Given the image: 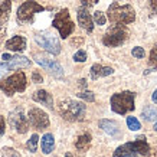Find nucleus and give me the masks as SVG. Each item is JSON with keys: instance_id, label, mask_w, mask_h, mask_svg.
I'll list each match as a JSON object with an SVG mask.
<instances>
[{"instance_id": "1", "label": "nucleus", "mask_w": 157, "mask_h": 157, "mask_svg": "<svg viewBox=\"0 0 157 157\" xmlns=\"http://www.w3.org/2000/svg\"><path fill=\"white\" fill-rule=\"evenodd\" d=\"M134 156H150V146L144 136H138L134 141L120 146L114 151V157H134Z\"/></svg>"}, {"instance_id": "2", "label": "nucleus", "mask_w": 157, "mask_h": 157, "mask_svg": "<svg viewBox=\"0 0 157 157\" xmlns=\"http://www.w3.org/2000/svg\"><path fill=\"white\" fill-rule=\"evenodd\" d=\"M108 20L114 25H130L136 20V12L131 5L120 6L117 2H113L108 7Z\"/></svg>"}, {"instance_id": "3", "label": "nucleus", "mask_w": 157, "mask_h": 157, "mask_svg": "<svg viewBox=\"0 0 157 157\" xmlns=\"http://www.w3.org/2000/svg\"><path fill=\"white\" fill-rule=\"evenodd\" d=\"M59 113L63 117V120L75 123V121H82L85 118L86 108L82 102H78L71 98H65L59 102Z\"/></svg>"}, {"instance_id": "4", "label": "nucleus", "mask_w": 157, "mask_h": 157, "mask_svg": "<svg viewBox=\"0 0 157 157\" xmlns=\"http://www.w3.org/2000/svg\"><path fill=\"white\" fill-rule=\"evenodd\" d=\"M134 98L136 94L131 91H123V92H117L111 97V109L115 114L124 115L128 111H134L136 105H134Z\"/></svg>"}, {"instance_id": "5", "label": "nucleus", "mask_w": 157, "mask_h": 157, "mask_svg": "<svg viewBox=\"0 0 157 157\" xmlns=\"http://www.w3.org/2000/svg\"><path fill=\"white\" fill-rule=\"evenodd\" d=\"M26 85H28V81H26L25 72H16L0 82V90L6 95L12 97L14 92H23L26 90Z\"/></svg>"}, {"instance_id": "6", "label": "nucleus", "mask_w": 157, "mask_h": 157, "mask_svg": "<svg viewBox=\"0 0 157 157\" xmlns=\"http://www.w3.org/2000/svg\"><path fill=\"white\" fill-rule=\"evenodd\" d=\"M128 38V29L125 28L124 25H114L105 32L104 38H102V43L105 46L109 48H115L123 45Z\"/></svg>"}, {"instance_id": "7", "label": "nucleus", "mask_w": 157, "mask_h": 157, "mask_svg": "<svg viewBox=\"0 0 157 157\" xmlns=\"http://www.w3.org/2000/svg\"><path fill=\"white\" fill-rule=\"evenodd\" d=\"M52 26L59 30V35H61L62 39H67L75 29V25H74V22L71 20V16H69V10H59L52 20Z\"/></svg>"}, {"instance_id": "8", "label": "nucleus", "mask_w": 157, "mask_h": 157, "mask_svg": "<svg viewBox=\"0 0 157 157\" xmlns=\"http://www.w3.org/2000/svg\"><path fill=\"white\" fill-rule=\"evenodd\" d=\"M45 7L40 6L39 3L33 2V0H28V2H25L22 5L19 6V9H17V22L19 23H30L32 20H33V16L36 13H40L43 12Z\"/></svg>"}, {"instance_id": "9", "label": "nucleus", "mask_w": 157, "mask_h": 157, "mask_svg": "<svg viewBox=\"0 0 157 157\" xmlns=\"http://www.w3.org/2000/svg\"><path fill=\"white\" fill-rule=\"evenodd\" d=\"M35 40L40 48H43L46 52L52 53V55H59L61 53V43L58 40V38H55L51 33H35Z\"/></svg>"}, {"instance_id": "10", "label": "nucleus", "mask_w": 157, "mask_h": 157, "mask_svg": "<svg viewBox=\"0 0 157 157\" xmlns=\"http://www.w3.org/2000/svg\"><path fill=\"white\" fill-rule=\"evenodd\" d=\"M9 124L19 134L28 133L29 123H28V118L25 117V113H23V108H22V107L14 108L13 111L9 114Z\"/></svg>"}, {"instance_id": "11", "label": "nucleus", "mask_w": 157, "mask_h": 157, "mask_svg": "<svg viewBox=\"0 0 157 157\" xmlns=\"http://www.w3.org/2000/svg\"><path fill=\"white\" fill-rule=\"evenodd\" d=\"M28 117H29V123H30V125L35 127L36 130L48 128L49 124H51L48 114H46L45 111H42L40 108H32L30 111H29Z\"/></svg>"}, {"instance_id": "12", "label": "nucleus", "mask_w": 157, "mask_h": 157, "mask_svg": "<svg viewBox=\"0 0 157 157\" xmlns=\"http://www.w3.org/2000/svg\"><path fill=\"white\" fill-rule=\"evenodd\" d=\"M35 61L42 68H45L48 72H51L53 76H56V78H62L63 76V69H62V67L56 61L48 59V58H45V56H35Z\"/></svg>"}, {"instance_id": "13", "label": "nucleus", "mask_w": 157, "mask_h": 157, "mask_svg": "<svg viewBox=\"0 0 157 157\" xmlns=\"http://www.w3.org/2000/svg\"><path fill=\"white\" fill-rule=\"evenodd\" d=\"M76 17H78V23L84 30H86L88 33H91L94 30V20H92V16L88 13L86 7H79L78 12H76Z\"/></svg>"}, {"instance_id": "14", "label": "nucleus", "mask_w": 157, "mask_h": 157, "mask_svg": "<svg viewBox=\"0 0 157 157\" xmlns=\"http://www.w3.org/2000/svg\"><path fill=\"white\" fill-rule=\"evenodd\" d=\"M5 65L7 67V69H17V68H29L32 65V62L26 56L16 55V56H10L9 59L5 62Z\"/></svg>"}, {"instance_id": "15", "label": "nucleus", "mask_w": 157, "mask_h": 157, "mask_svg": "<svg viewBox=\"0 0 157 157\" xmlns=\"http://www.w3.org/2000/svg\"><path fill=\"white\" fill-rule=\"evenodd\" d=\"M100 128H102L107 134H109L111 137L120 138L121 137V131H120L118 124L113 121V120H100Z\"/></svg>"}, {"instance_id": "16", "label": "nucleus", "mask_w": 157, "mask_h": 157, "mask_svg": "<svg viewBox=\"0 0 157 157\" xmlns=\"http://www.w3.org/2000/svg\"><path fill=\"white\" fill-rule=\"evenodd\" d=\"M6 49L9 51H13V52H22L26 49V38L20 36V35H16L12 39H9L6 42Z\"/></svg>"}, {"instance_id": "17", "label": "nucleus", "mask_w": 157, "mask_h": 157, "mask_svg": "<svg viewBox=\"0 0 157 157\" xmlns=\"http://www.w3.org/2000/svg\"><path fill=\"white\" fill-rule=\"evenodd\" d=\"M32 100L36 101V102H40V104H43V105H46L48 108L53 109V98L48 91H45V90L35 91L33 95H32Z\"/></svg>"}, {"instance_id": "18", "label": "nucleus", "mask_w": 157, "mask_h": 157, "mask_svg": "<svg viewBox=\"0 0 157 157\" xmlns=\"http://www.w3.org/2000/svg\"><path fill=\"white\" fill-rule=\"evenodd\" d=\"M113 74H114V69L111 67H102L100 63H94L91 67V78L92 79H98V78L113 75Z\"/></svg>"}, {"instance_id": "19", "label": "nucleus", "mask_w": 157, "mask_h": 157, "mask_svg": "<svg viewBox=\"0 0 157 157\" xmlns=\"http://www.w3.org/2000/svg\"><path fill=\"white\" fill-rule=\"evenodd\" d=\"M10 9H12V2L10 0H2L0 2V25H5L9 20Z\"/></svg>"}, {"instance_id": "20", "label": "nucleus", "mask_w": 157, "mask_h": 157, "mask_svg": "<svg viewBox=\"0 0 157 157\" xmlns=\"http://www.w3.org/2000/svg\"><path fill=\"white\" fill-rule=\"evenodd\" d=\"M40 146H42V151L45 153V154H49V153L53 151V148H55V138H53L52 134H45L42 137V143H40Z\"/></svg>"}, {"instance_id": "21", "label": "nucleus", "mask_w": 157, "mask_h": 157, "mask_svg": "<svg viewBox=\"0 0 157 157\" xmlns=\"http://www.w3.org/2000/svg\"><path fill=\"white\" fill-rule=\"evenodd\" d=\"M91 146V134L85 133L79 136L78 140L75 141V148L76 150H79V151H86Z\"/></svg>"}, {"instance_id": "22", "label": "nucleus", "mask_w": 157, "mask_h": 157, "mask_svg": "<svg viewBox=\"0 0 157 157\" xmlns=\"http://www.w3.org/2000/svg\"><path fill=\"white\" fill-rule=\"evenodd\" d=\"M141 117H143V120H146V121H156L157 120V108L148 105V107H146V108L143 109Z\"/></svg>"}, {"instance_id": "23", "label": "nucleus", "mask_w": 157, "mask_h": 157, "mask_svg": "<svg viewBox=\"0 0 157 157\" xmlns=\"http://www.w3.org/2000/svg\"><path fill=\"white\" fill-rule=\"evenodd\" d=\"M38 141H39V136L38 134H33L32 137L28 140V143H26V147L30 153H35L38 150Z\"/></svg>"}, {"instance_id": "24", "label": "nucleus", "mask_w": 157, "mask_h": 157, "mask_svg": "<svg viewBox=\"0 0 157 157\" xmlns=\"http://www.w3.org/2000/svg\"><path fill=\"white\" fill-rule=\"evenodd\" d=\"M127 125L131 131H137V130L141 128V124L136 117H127Z\"/></svg>"}, {"instance_id": "25", "label": "nucleus", "mask_w": 157, "mask_h": 157, "mask_svg": "<svg viewBox=\"0 0 157 157\" xmlns=\"http://www.w3.org/2000/svg\"><path fill=\"white\" fill-rule=\"evenodd\" d=\"M0 157H22L19 153L12 147H3L0 151Z\"/></svg>"}, {"instance_id": "26", "label": "nucleus", "mask_w": 157, "mask_h": 157, "mask_svg": "<svg viewBox=\"0 0 157 157\" xmlns=\"http://www.w3.org/2000/svg\"><path fill=\"white\" fill-rule=\"evenodd\" d=\"M78 97H79L81 100L86 101V102H92V101L95 100L94 92H91V91H81V92H78Z\"/></svg>"}, {"instance_id": "27", "label": "nucleus", "mask_w": 157, "mask_h": 157, "mask_svg": "<svg viewBox=\"0 0 157 157\" xmlns=\"http://www.w3.org/2000/svg\"><path fill=\"white\" fill-rule=\"evenodd\" d=\"M92 20H94L97 25H100V26L105 25V22H107V19H105L104 13H102V12H100V10L94 12V17H92Z\"/></svg>"}, {"instance_id": "28", "label": "nucleus", "mask_w": 157, "mask_h": 157, "mask_svg": "<svg viewBox=\"0 0 157 157\" xmlns=\"http://www.w3.org/2000/svg\"><path fill=\"white\" fill-rule=\"evenodd\" d=\"M148 63H150V67L157 68V45L151 49V52H150V61H148Z\"/></svg>"}, {"instance_id": "29", "label": "nucleus", "mask_w": 157, "mask_h": 157, "mask_svg": "<svg viewBox=\"0 0 157 157\" xmlns=\"http://www.w3.org/2000/svg\"><path fill=\"white\" fill-rule=\"evenodd\" d=\"M131 53H133V56L137 58V59H143L144 55H146V52H144V48H141V46H136V48H133Z\"/></svg>"}, {"instance_id": "30", "label": "nucleus", "mask_w": 157, "mask_h": 157, "mask_svg": "<svg viewBox=\"0 0 157 157\" xmlns=\"http://www.w3.org/2000/svg\"><path fill=\"white\" fill-rule=\"evenodd\" d=\"M74 61L75 62H85L86 61V52L82 51V49H79V51L74 55Z\"/></svg>"}, {"instance_id": "31", "label": "nucleus", "mask_w": 157, "mask_h": 157, "mask_svg": "<svg viewBox=\"0 0 157 157\" xmlns=\"http://www.w3.org/2000/svg\"><path fill=\"white\" fill-rule=\"evenodd\" d=\"M32 81H33L35 84H42V82H43V78H42V75H40L39 72L35 71L33 74H32Z\"/></svg>"}, {"instance_id": "32", "label": "nucleus", "mask_w": 157, "mask_h": 157, "mask_svg": "<svg viewBox=\"0 0 157 157\" xmlns=\"http://www.w3.org/2000/svg\"><path fill=\"white\" fill-rule=\"evenodd\" d=\"M100 0H81V5H82V7H91V6H94V5H97Z\"/></svg>"}, {"instance_id": "33", "label": "nucleus", "mask_w": 157, "mask_h": 157, "mask_svg": "<svg viewBox=\"0 0 157 157\" xmlns=\"http://www.w3.org/2000/svg\"><path fill=\"white\" fill-rule=\"evenodd\" d=\"M5 130H6V123H5V118L0 115V136L5 134Z\"/></svg>"}, {"instance_id": "34", "label": "nucleus", "mask_w": 157, "mask_h": 157, "mask_svg": "<svg viewBox=\"0 0 157 157\" xmlns=\"http://www.w3.org/2000/svg\"><path fill=\"white\" fill-rule=\"evenodd\" d=\"M6 72H7V67L5 65V62H0V78L5 75Z\"/></svg>"}, {"instance_id": "35", "label": "nucleus", "mask_w": 157, "mask_h": 157, "mask_svg": "<svg viewBox=\"0 0 157 157\" xmlns=\"http://www.w3.org/2000/svg\"><path fill=\"white\" fill-rule=\"evenodd\" d=\"M157 10V0H150V12L154 13Z\"/></svg>"}, {"instance_id": "36", "label": "nucleus", "mask_w": 157, "mask_h": 157, "mask_svg": "<svg viewBox=\"0 0 157 157\" xmlns=\"http://www.w3.org/2000/svg\"><path fill=\"white\" fill-rule=\"evenodd\" d=\"M5 35H6V29H5V28H0V42L3 40Z\"/></svg>"}, {"instance_id": "37", "label": "nucleus", "mask_w": 157, "mask_h": 157, "mask_svg": "<svg viewBox=\"0 0 157 157\" xmlns=\"http://www.w3.org/2000/svg\"><path fill=\"white\" fill-rule=\"evenodd\" d=\"M151 100H153V102L154 104H157V90L153 92V95H151Z\"/></svg>"}, {"instance_id": "38", "label": "nucleus", "mask_w": 157, "mask_h": 157, "mask_svg": "<svg viewBox=\"0 0 157 157\" xmlns=\"http://www.w3.org/2000/svg\"><path fill=\"white\" fill-rule=\"evenodd\" d=\"M79 85H81L82 88H85V86H86V81H85V79H81V81H79Z\"/></svg>"}, {"instance_id": "39", "label": "nucleus", "mask_w": 157, "mask_h": 157, "mask_svg": "<svg viewBox=\"0 0 157 157\" xmlns=\"http://www.w3.org/2000/svg\"><path fill=\"white\" fill-rule=\"evenodd\" d=\"M65 157H74V156H72L71 153H67V154H65Z\"/></svg>"}, {"instance_id": "40", "label": "nucleus", "mask_w": 157, "mask_h": 157, "mask_svg": "<svg viewBox=\"0 0 157 157\" xmlns=\"http://www.w3.org/2000/svg\"><path fill=\"white\" fill-rule=\"evenodd\" d=\"M153 130H154V131H157V123L154 124V127H153Z\"/></svg>"}]
</instances>
